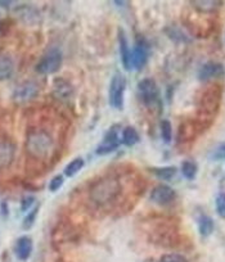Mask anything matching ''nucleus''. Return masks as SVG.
Masks as SVG:
<instances>
[{
    "instance_id": "obj_1",
    "label": "nucleus",
    "mask_w": 225,
    "mask_h": 262,
    "mask_svg": "<svg viewBox=\"0 0 225 262\" xmlns=\"http://www.w3.org/2000/svg\"><path fill=\"white\" fill-rule=\"evenodd\" d=\"M24 148L27 154L34 160H48L53 154L54 140L46 130L32 129L27 134Z\"/></svg>"
},
{
    "instance_id": "obj_2",
    "label": "nucleus",
    "mask_w": 225,
    "mask_h": 262,
    "mask_svg": "<svg viewBox=\"0 0 225 262\" xmlns=\"http://www.w3.org/2000/svg\"><path fill=\"white\" fill-rule=\"evenodd\" d=\"M121 192V183L116 176H104L94 183L89 189V197L96 205L104 206L111 203Z\"/></svg>"
},
{
    "instance_id": "obj_3",
    "label": "nucleus",
    "mask_w": 225,
    "mask_h": 262,
    "mask_svg": "<svg viewBox=\"0 0 225 262\" xmlns=\"http://www.w3.org/2000/svg\"><path fill=\"white\" fill-rule=\"evenodd\" d=\"M220 100H222V89L219 85H211L204 89V93L200 97V104H198V116L204 124H210L214 120L216 113L219 112Z\"/></svg>"
},
{
    "instance_id": "obj_4",
    "label": "nucleus",
    "mask_w": 225,
    "mask_h": 262,
    "mask_svg": "<svg viewBox=\"0 0 225 262\" xmlns=\"http://www.w3.org/2000/svg\"><path fill=\"white\" fill-rule=\"evenodd\" d=\"M62 60L63 57L60 49H49L36 64V72L40 75H53L60 71Z\"/></svg>"
},
{
    "instance_id": "obj_5",
    "label": "nucleus",
    "mask_w": 225,
    "mask_h": 262,
    "mask_svg": "<svg viewBox=\"0 0 225 262\" xmlns=\"http://www.w3.org/2000/svg\"><path fill=\"white\" fill-rule=\"evenodd\" d=\"M126 90V78L124 77L122 73L116 72L111 78L110 84V90H108V102L110 106L114 109L124 108V94Z\"/></svg>"
},
{
    "instance_id": "obj_6",
    "label": "nucleus",
    "mask_w": 225,
    "mask_h": 262,
    "mask_svg": "<svg viewBox=\"0 0 225 262\" xmlns=\"http://www.w3.org/2000/svg\"><path fill=\"white\" fill-rule=\"evenodd\" d=\"M139 97L148 108H154L156 106H161L160 103V90L156 81L153 78H143L138 84Z\"/></svg>"
},
{
    "instance_id": "obj_7",
    "label": "nucleus",
    "mask_w": 225,
    "mask_h": 262,
    "mask_svg": "<svg viewBox=\"0 0 225 262\" xmlns=\"http://www.w3.org/2000/svg\"><path fill=\"white\" fill-rule=\"evenodd\" d=\"M148 54H150V46L146 39L138 37L135 42L134 49L132 50V66L135 69H142L148 60Z\"/></svg>"
},
{
    "instance_id": "obj_8",
    "label": "nucleus",
    "mask_w": 225,
    "mask_h": 262,
    "mask_svg": "<svg viewBox=\"0 0 225 262\" xmlns=\"http://www.w3.org/2000/svg\"><path fill=\"white\" fill-rule=\"evenodd\" d=\"M39 94V86L34 81H24L16 87L13 99L17 103H26L32 100Z\"/></svg>"
},
{
    "instance_id": "obj_9",
    "label": "nucleus",
    "mask_w": 225,
    "mask_h": 262,
    "mask_svg": "<svg viewBox=\"0 0 225 262\" xmlns=\"http://www.w3.org/2000/svg\"><path fill=\"white\" fill-rule=\"evenodd\" d=\"M175 198H176L175 190L165 184L157 185V187L153 188V190L150 192V201L157 203V205H170V203L174 202Z\"/></svg>"
},
{
    "instance_id": "obj_10",
    "label": "nucleus",
    "mask_w": 225,
    "mask_h": 262,
    "mask_svg": "<svg viewBox=\"0 0 225 262\" xmlns=\"http://www.w3.org/2000/svg\"><path fill=\"white\" fill-rule=\"evenodd\" d=\"M225 73L224 66L222 63L218 62H206L204 64H202L200 71H198V80L202 82L210 81L214 78H220L222 77Z\"/></svg>"
},
{
    "instance_id": "obj_11",
    "label": "nucleus",
    "mask_w": 225,
    "mask_h": 262,
    "mask_svg": "<svg viewBox=\"0 0 225 262\" xmlns=\"http://www.w3.org/2000/svg\"><path fill=\"white\" fill-rule=\"evenodd\" d=\"M120 139H118V134H117V130L111 129L104 135V139L102 140V143L96 147V153L98 156H106V154H110L112 152H114L117 148L120 147Z\"/></svg>"
},
{
    "instance_id": "obj_12",
    "label": "nucleus",
    "mask_w": 225,
    "mask_h": 262,
    "mask_svg": "<svg viewBox=\"0 0 225 262\" xmlns=\"http://www.w3.org/2000/svg\"><path fill=\"white\" fill-rule=\"evenodd\" d=\"M118 44H120L121 63H122L124 68H125L126 71H132V50H130L128 37H126V33L122 28L118 30Z\"/></svg>"
},
{
    "instance_id": "obj_13",
    "label": "nucleus",
    "mask_w": 225,
    "mask_h": 262,
    "mask_svg": "<svg viewBox=\"0 0 225 262\" xmlns=\"http://www.w3.org/2000/svg\"><path fill=\"white\" fill-rule=\"evenodd\" d=\"M16 157V145L8 140L0 142V170L8 169Z\"/></svg>"
},
{
    "instance_id": "obj_14",
    "label": "nucleus",
    "mask_w": 225,
    "mask_h": 262,
    "mask_svg": "<svg viewBox=\"0 0 225 262\" xmlns=\"http://www.w3.org/2000/svg\"><path fill=\"white\" fill-rule=\"evenodd\" d=\"M53 94L57 99L67 100L72 97L74 87L66 78H56L53 81Z\"/></svg>"
},
{
    "instance_id": "obj_15",
    "label": "nucleus",
    "mask_w": 225,
    "mask_h": 262,
    "mask_svg": "<svg viewBox=\"0 0 225 262\" xmlns=\"http://www.w3.org/2000/svg\"><path fill=\"white\" fill-rule=\"evenodd\" d=\"M32 239L30 237H21L18 238L14 246V253L18 260L26 261L30 259L31 253H32Z\"/></svg>"
},
{
    "instance_id": "obj_16",
    "label": "nucleus",
    "mask_w": 225,
    "mask_h": 262,
    "mask_svg": "<svg viewBox=\"0 0 225 262\" xmlns=\"http://www.w3.org/2000/svg\"><path fill=\"white\" fill-rule=\"evenodd\" d=\"M13 72H14V62L12 57L6 51L0 50V81L10 78Z\"/></svg>"
},
{
    "instance_id": "obj_17",
    "label": "nucleus",
    "mask_w": 225,
    "mask_h": 262,
    "mask_svg": "<svg viewBox=\"0 0 225 262\" xmlns=\"http://www.w3.org/2000/svg\"><path fill=\"white\" fill-rule=\"evenodd\" d=\"M198 232L201 234V237L204 238H207V237H210L211 234L214 233V229H215V223L211 219L210 216H207V215H201V216L198 217Z\"/></svg>"
},
{
    "instance_id": "obj_18",
    "label": "nucleus",
    "mask_w": 225,
    "mask_h": 262,
    "mask_svg": "<svg viewBox=\"0 0 225 262\" xmlns=\"http://www.w3.org/2000/svg\"><path fill=\"white\" fill-rule=\"evenodd\" d=\"M84 160H82L81 157H78V158L72 160L71 162L64 167V176H67V178H74V176H76L81 170L84 169Z\"/></svg>"
},
{
    "instance_id": "obj_19",
    "label": "nucleus",
    "mask_w": 225,
    "mask_h": 262,
    "mask_svg": "<svg viewBox=\"0 0 225 262\" xmlns=\"http://www.w3.org/2000/svg\"><path fill=\"white\" fill-rule=\"evenodd\" d=\"M150 172L156 175L157 178L161 180H171L176 175L178 170L174 166H166V167H156V169H150Z\"/></svg>"
},
{
    "instance_id": "obj_20",
    "label": "nucleus",
    "mask_w": 225,
    "mask_h": 262,
    "mask_svg": "<svg viewBox=\"0 0 225 262\" xmlns=\"http://www.w3.org/2000/svg\"><path fill=\"white\" fill-rule=\"evenodd\" d=\"M139 134L138 131L132 126H128L124 129L122 131V143L126 147H132L139 142Z\"/></svg>"
},
{
    "instance_id": "obj_21",
    "label": "nucleus",
    "mask_w": 225,
    "mask_h": 262,
    "mask_svg": "<svg viewBox=\"0 0 225 262\" xmlns=\"http://www.w3.org/2000/svg\"><path fill=\"white\" fill-rule=\"evenodd\" d=\"M193 6L196 9L201 10L204 13H208L212 12V10L218 9L220 5H222V1H214V0H202V1H190Z\"/></svg>"
},
{
    "instance_id": "obj_22",
    "label": "nucleus",
    "mask_w": 225,
    "mask_h": 262,
    "mask_svg": "<svg viewBox=\"0 0 225 262\" xmlns=\"http://www.w3.org/2000/svg\"><path fill=\"white\" fill-rule=\"evenodd\" d=\"M198 167L193 161H184L182 163V174L188 180H194L196 175H197Z\"/></svg>"
},
{
    "instance_id": "obj_23",
    "label": "nucleus",
    "mask_w": 225,
    "mask_h": 262,
    "mask_svg": "<svg viewBox=\"0 0 225 262\" xmlns=\"http://www.w3.org/2000/svg\"><path fill=\"white\" fill-rule=\"evenodd\" d=\"M160 130H161V138L166 144H170L172 140V125L168 120H162L160 124Z\"/></svg>"
},
{
    "instance_id": "obj_24",
    "label": "nucleus",
    "mask_w": 225,
    "mask_h": 262,
    "mask_svg": "<svg viewBox=\"0 0 225 262\" xmlns=\"http://www.w3.org/2000/svg\"><path fill=\"white\" fill-rule=\"evenodd\" d=\"M39 208L40 206L36 205L35 207L31 208L30 212L24 216V221H22V228H24V230H30L34 226V224H35L36 221V217H38V214H39Z\"/></svg>"
},
{
    "instance_id": "obj_25",
    "label": "nucleus",
    "mask_w": 225,
    "mask_h": 262,
    "mask_svg": "<svg viewBox=\"0 0 225 262\" xmlns=\"http://www.w3.org/2000/svg\"><path fill=\"white\" fill-rule=\"evenodd\" d=\"M64 184V176L60 174L56 175L53 179L50 180V183H49V190H50L52 193H56V192H58V190L62 188V185Z\"/></svg>"
},
{
    "instance_id": "obj_26",
    "label": "nucleus",
    "mask_w": 225,
    "mask_h": 262,
    "mask_svg": "<svg viewBox=\"0 0 225 262\" xmlns=\"http://www.w3.org/2000/svg\"><path fill=\"white\" fill-rule=\"evenodd\" d=\"M158 262H188V260L180 253H166L158 260Z\"/></svg>"
},
{
    "instance_id": "obj_27",
    "label": "nucleus",
    "mask_w": 225,
    "mask_h": 262,
    "mask_svg": "<svg viewBox=\"0 0 225 262\" xmlns=\"http://www.w3.org/2000/svg\"><path fill=\"white\" fill-rule=\"evenodd\" d=\"M216 212L220 217L225 219V193H220L216 197Z\"/></svg>"
},
{
    "instance_id": "obj_28",
    "label": "nucleus",
    "mask_w": 225,
    "mask_h": 262,
    "mask_svg": "<svg viewBox=\"0 0 225 262\" xmlns=\"http://www.w3.org/2000/svg\"><path fill=\"white\" fill-rule=\"evenodd\" d=\"M211 160L212 161H224L225 160V143L218 145L211 153Z\"/></svg>"
},
{
    "instance_id": "obj_29",
    "label": "nucleus",
    "mask_w": 225,
    "mask_h": 262,
    "mask_svg": "<svg viewBox=\"0 0 225 262\" xmlns=\"http://www.w3.org/2000/svg\"><path fill=\"white\" fill-rule=\"evenodd\" d=\"M34 203H35V197H32V196L24 197L21 202V211L22 212L30 211L31 208H32Z\"/></svg>"
},
{
    "instance_id": "obj_30",
    "label": "nucleus",
    "mask_w": 225,
    "mask_h": 262,
    "mask_svg": "<svg viewBox=\"0 0 225 262\" xmlns=\"http://www.w3.org/2000/svg\"><path fill=\"white\" fill-rule=\"evenodd\" d=\"M2 212H3V214H4V216H6V215H8V208H6V202L2 203Z\"/></svg>"
},
{
    "instance_id": "obj_31",
    "label": "nucleus",
    "mask_w": 225,
    "mask_h": 262,
    "mask_svg": "<svg viewBox=\"0 0 225 262\" xmlns=\"http://www.w3.org/2000/svg\"><path fill=\"white\" fill-rule=\"evenodd\" d=\"M4 31H6V24H4L3 21H0V35L4 33Z\"/></svg>"
},
{
    "instance_id": "obj_32",
    "label": "nucleus",
    "mask_w": 225,
    "mask_h": 262,
    "mask_svg": "<svg viewBox=\"0 0 225 262\" xmlns=\"http://www.w3.org/2000/svg\"><path fill=\"white\" fill-rule=\"evenodd\" d=\"M10 4H12V1H0V6H6V8H8Z\"/></svg>"
}]
</instances>
